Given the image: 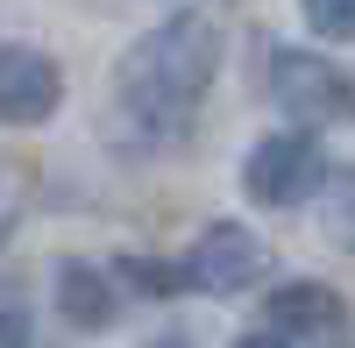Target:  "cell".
Here are the masks:
<instances>
[{
	"mask_svg": "<svg viewBox=\"0 0 355 348\" xmlns=\"http://www.w3.org/2000/svg\"><path fill=\"white\" fill-rule=\"evenodd\" d=\"M220 71V28L214 15H171L142 36L107 85V121L128 150H171L199 121V100Z\"/></svg>",
	"mask_w": 355,
	"mask_h": 348,
	"instance_id": "obj_1",
	"label": "cell"
},
{
	"mask_svg": "<svg viewBox=\"0 0 355 348\" xmlns=\"http://www.w3.org/2000/svg\"><path fill=\"white\" fill-rule=\"evenodd\" d=\"M327 178H334V164H327V150H320L306 128H277V135H263L242 157V192L256 207H270V214L306 207L313 192H327Z\"/></svg>",
	"mask_w": 355,
	"mask_h": 348,
	"instance_id": "obj_2",
	"label": "cell"
},
{
	"mask_svg": "<svg viewBox=\"0 0 355 348\" xmlns=\"http://www.w3.org/2000/svg\"><path fill=\"white\" fill-rule=\"evenodd\" d=\"M270 100L291 121H355V78L341 64H327L320 50H270Z\"/></svg>",
	"mask_w": 355,
	"mask_h": 348,
	"instance_id": "obj_3",
	"label": "cell"
},
{
	"mask_svg": "<svg viewBox=\"0 0 355 348\" xmlns=\"http://www.w3.org/2000/svg\"><path fill=\"white\" fill-rule=\"evenodd\" d=\"M185 292H206V299H234V292H249V284L270 277V249H263L256 227L242 220H214L206 235L185 249Z\"/></svg>",
	"mask_w": 355,
	"mask_h": 348,
	"instance_id": "obj_4",
	"label": "cell"
},
{
	"mask_svg": "<svg viewBox=\"0 0 355 348\" xmlns=\"http://www.w3.org/2000/svg\"><path fill=\"white\" fill-rule=\"evenodd\" d=\"M263 327H277L291 348H348V299L320 277H291L263 299Z\"/></svg>",
	"mask_w": 355,
	"mask_h": 348,
	"instance_id": "obj_5",
	"label": "cell"
},
{
	"mask_svg": "<svg viewBox=\"0 0 355 348\" xmlns=\"http://www.w3.org/2000/svg\"><path fill=\"white\" fill-rule=\"evenodd\" d=\"M64 107V71L57 57L36 43H0V121L8 128H36Z\"/></svg>",
	"mask_w": 355,
	"mask_h": 348,
	"instance_id": "obj_6",
	"label": "cell"
},
{
	"mask_svg": "<svg viewBox=\"0 0 355 348\" xmlns=\"http://www.w3.org/2000/svg\"><path fill=\"white\" fill-rule=\"evenodd\" d=\"M57 284V320L78 327V334H107L114 327V313H121V277L100 270V263H85V256H64V263L50 270Z\"/></svg>",
	"mask_w": 355,
	"mask_h": 348,
	"instance_id": "obj_7",
	"label": "cell"
},
{
	"mask_svg": "<svg viewBox=\"0 0 355 348\" xmlns=\"http://www.w3.org/2000/svg\"><path fill=\"white\" fill-rule=\"evenodd\" d=\"M114 277L135 284L142 299H171V292H185V270H178V263H150V256H121V263H114Z\"/></svg>",
	"mask_w": 355,
	"mask_h": 348,
	"instance_id": "obj_8",
	"label": "cell"
},
{
	"mask_svg": "<svg viewBox=\"0 0 355 348\" xmlns=\"http://www.w3.org/2000/svg\"><path fill=\"white\" fill-rule=\"evenodd\" d=\"M327 235L355 256V164H341L327 178Z\"/></svg>",
	"mask_w": 355,
	"mask_h": 348,
	"instance_id": "obj_9",
	"label": "cell"
},
{
	"mask_svg": "<svg viewBox=\"0 0 355 348\" xmlns=\"http://www.w3.org/2000/svg\"><path fill=\"white\" fill-rule=\"evenodd\" d=\"M299 15L313 36H327V43H355V0H299Z\"/></svg>",
	"mask_w": 355,
	"mask_h": 348,
	"instance_id": "obj_10",
	"label": "cell"
},
{
	"mask_svg": "<svg viewBox=\"0 0 355 348\" xmlns=\"http://www.w3.org/2000/svg\"><path fill=\"white\" fill-rule=\"evenodd\" d=\"M0 348H36V327H28V306L15 284H0Z\"/></svg>",
	"mask_w": 355,
	"mask_h": 348,
	"instance_id": "obj_11",
	"label": "cell"
},
{
	"mask_svg": "<svg viewBox=\"0 0 355 348\" xmlns=\"http://www.w3.org/2000/svg\"><path fill=\"white\" fill-rule=\"evenodd\" d=\"M234 348H291L277 327H256V334H242V341H234Z\"/></svg>",
	"mask_w": 355,
	"mask_h": 348,
	"instance_id": "obj_12",
	"label": "cell"
},
{
	"mask_svg": "<svg viewBox=\"0 0 355 348\" xmlns=\"http://www.w3.org/2000/svg\"><path fill=\"white\" fill-rule=\"evenodd\" d=\"M150 348H192V341H185V334H157Z\"/></svg>",
	"mask_w": 355,
	"mask_h": 348,
	"instance_id": "obj_13",
	"label": "cell"
}]
</instances>
